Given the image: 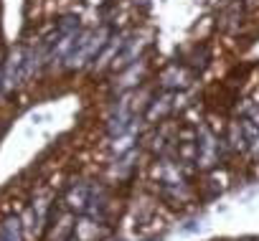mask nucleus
<instances>
[{
	"label": "nucleus",
	"mask_w": 259,
	"mask_h": 241,
	"mask_svg": "<svg viewBox=\"0 0 259 241\" xmlns=\"http://www.w3.org/2000/svg\"><path fill=\"white\" fill-rule=\"evenodd\" d=\"M0 241H21V221L18 218H6L3 223V233H0Z\"/></svg>",
	"instance_id": "obj_5"
},
{
	"label": "nucleus",
	"mask_w": 259,
	"mask_h": 241,
	"mask_svg": "<svg viewBox=\"0 0 259 241\" xmlns=\"http://www.w3.org/2000/svg\"><path fill=\"white\" fill-rule=\"evenodd\" d=\"M196 160H198L201 168H211V165L219 163V142L208 132H203L196 140Z\"/></svg>",
	"instance_id": "obj_2"
},
{
	"label": "nucleus",
	"mask_w": 259,
	"mask_h": 241,
	"mask_svg": "<svg viewBox=\"0 0 259 241\" xmlns=\"http://www.w3.org/2000/svg\"><path fill=\"white\" fill-rule=\"evenodd\" d=\"M168 109H170V94H165V97H160V99H155V102L150 104V109H148V119L163 117Z\"/></svg>",
	"instance_id": "obj_6"
},
{
	"label": "nucleus",
	"mask_w": 259,
	"mask_h": 241,
	"mask_svg": "<svg viewBox=\"0 0 259 241\" xmlns=\"http://www.w3.org/2000/svg\"><path fill=\"white\" fill-rule=\"evenodd\" d=\"M107 28H99V31H87L81 36H76L71 51L66 54V61H69V69H81L87 66L89 61H94L99 56V51H104L107 46Z\"/></svg>",
	"instance_id": "obj_1"
},
{
	"label": "nucleus",
	"mask_w": 259,
	"mask_h": 241,
	"mask_svg": "<svg viewBox=\"0 0 259 241\" xmlns=\"http://www.w3.org/2000/svg\"><path fill=\"white\" fill-rule=\"evenodd\" d=\"M89 196H92V188L79 183V185H74V188L69 190L66 203H69V208H71V211H84V208L89 206Z\"/></svg>",
	"instance_id": "obj_3"
},
{
	"label": "nucleus",
	"mask_w": 259,
	"mask_h": 241,
	"mask_svg": "<svg viewBox=\"0 0 259 241\" xmlns=\"http://www.w3.org/2000/svg\"><path fill=\"white\" fill-rule=\"evenodd\" d=\"M188 79H191V76H188L178 64H173V66L163 74V81H165V86H170V89H176V86H181V89L188 86Z\"/></svg>",
	"instance_id": "obj_4"
}]
</instances>
